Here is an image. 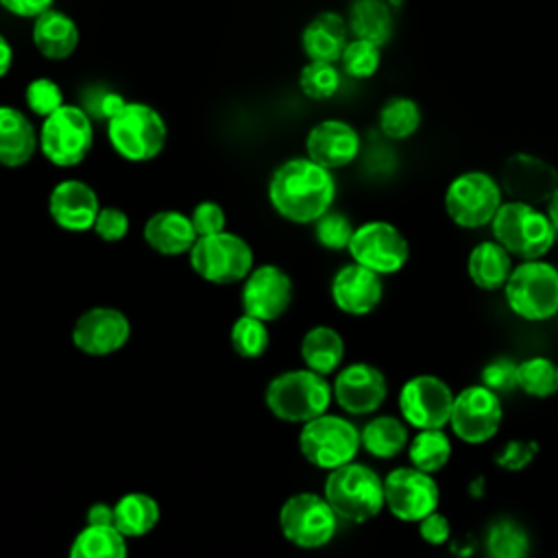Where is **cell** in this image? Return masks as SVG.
<instances>
[{"mask_svg": "<svg viewBox=\"0 0 558 558\" xmlns=\"http://www.w3.org/2000/svg\"><path fill=\"white\" fill-rule=\"evenodd\" d=\"M336 181L331 170L310 157H294L275 168L268 181L272 209L296 225H310L331 209Z\"/></svg>", "mask_w": 558, "mask_h": 558, "instance_id": "obj_1", "label": "cell"}, {"mask_svg": "<svg viewBox=\"0 0 558 558\" xmlns=\"http://www.w3.org/2000/svg\"><path fill=\"white\" fill-rule=\"evenodd\" d=\"M340 521L364 523L384 508V480L362 462H344L329 471L323 488Z\"/></svg>", "mask_w": 558, "mask_h": 558, "instance_id": "obj_2", "label": "cell"}, {"mask_svg": "<svg viewBox=\"0 0 558 558\" xmlns=\"http://www.w3.org/2000/svg\"><path fill=\"white\" fill-rule=\"evenodd\" d=\"M107 140L124 161L146 163L161 155L168 140V126L155 107L126 100V105L107 120Z\"/></svg>", "mask_w": 558, "mask_h": 558, "instance_id": "obj_3", "label": "cell"}, {"mask_svg": "<svg viewBox=\"0 0 558 558\" xmlns=\"http://www.w3.org/2000/svg\"><path fill=\"white\" fill-rule=\"evenodd\" d=\"M488 225L495 242L519 259H541L558 235L545 211L521 201H501Z\"/></svg>", "mask_w": 558, "mask_h": 558, "instance_id": "obj_4", "label": "cell"}, {"mask_svg": "<svg viewBox=\"0 0 558 558\" xmlns=\"http://www.w3.org/2000/svg\"><path fill=\"white\" fill-rule=\"evenodd\" d=\"M331 384L312 368L279 373L266 386L264 401L270 414L283 423H299L327 412L331 403Z\"/></svg>", "mask_w": 558, "mask_h": 558, "instance_id": "obj_5", "label": "cell"}, {"mask_svg": "<svg viewBox=\"0 0 558 558\" xmlns=\"http://www.w3.org/2000/svg\"><path fill=\"white\" fill-rule=\"evenodd\" d=\"M504 296L512 314L523 320H547L558 314V268L541 259H523L512 266Z\"/></svg>", "mask_w": 558, "mask_h": 558, "instance_id": "obj_6", "label": "cell"}, {"mask_svg": "<svg viewBox=\"0 0 558 558\" xmlns=\"http://www.w3.org/2000/svg\"><path fill=\"white\" fill-rule=\"evenodd\" d=\"M37 131V150L57 168H74L85 161L94 146V124L85 109L61 105L41 118Z\"/></svg>", "mask_w": 558, "mask_h": 558, "instance_id": "obj_7", "label": "cell"}, {"mask_svg": "<svg viewBox=\"0 0 558 558\" xmlns=\"http://www.w3.org/2000/svg\"><path fill=\"white\" fill-rule=\"evenodd\" d=\"M192 270L207 283L229 286L242 281L253 268L251 244L227 229L209 235H198L187 251Z\"/></svg>", "mask_w": 558, "mask_h": 558, "instance_id": "obj_8", "label": "cell"}, {"mask_svg": "<svg viewBox=\"0 0 558 558\" xmlns=\"http://www.w3.org/2000/svg\"><path fill=\"white\" fill-rule=\"evenodd\" d=\"M299 451L310 464L331 471L355 458L360 451V429L344 416L323 412L303 423Z\"/></svg>", "mask_w": 558, "mask_h": 558, "instance_id": "obj_9", "label": "cell"}, {"mask_svg": "<svg viewBox=\"0 0 558 558\" xmlns=\"http://www.w3.org/2000/svg\"><path fill=\"white\" fill-rule=\"evenodd\" d=\"M338 514L318 493H296L279 508V530L288 543L301 549L327 545L338 530Z\"/></svg>", "mask_w": 558, "mask_h": 558, "instance_id": "obj_10", "label": "cell"}, {"mask_svg": "<svg viewBox=\"0 0 558 558\" xmlns=\"http://www.w3.org/2000/svg\"><path fill=\"white\" fill-rule=\"evenodd\" d=\"M501 185L484 170H466L445 190V211L458 227H486L501 205Z\"/></svg>", "mask_w": 558, "mask_h": 558, "instance_id": "obj_11", "label": "cell"}, {"mask_svg": "<svg viewBox=\"0 0 558 558\" xmlns=\"http://www.w3.org/2000/svg\"><path fill=\"white\" fill-rule=\"evenodd\" d=\"M347 251L353 262L381 277L399 272L410 259V244L405 235L386 220H368L355 227Z\"/></svg>", "mask_w": 558, "mask_h": 558, "instance_id": "obj_12", "label": "cell"}, {"mask_svg": "<svg viewBox=\"0 0 558 558\" xmlns=\"http://www.w3.org/2000/svg\"><path fill=\"white\" fill-rule=\"evenodd\" d=\"M504 408L499 395L484 384L466 386L453 395V405L449 414L451 432L469 445L488 442L501 427Z\"/></svg>", "mask_w": 558, "mask_h": 558, "instance_id": "obj_13", "label": "cell"}, {"mask_svg": "<svg viewBox=\"0 0 558 558\" xmlns=\"http://www.w3.org/2000/svg\"><path fill=\"white\" fill-rule=\"evenodd\" d=\"M440 490L432 473L416 466H397L384 477V506L392 517L416 523L438 508Z\"/></svg>", "mask_w": 558, "mask_h": 558, "instance_id": "obj_14", "label": "cell"}, {"mask_svg": "<svg viewBox=\"0 0 558 558\" xmlns=\"http://www.w3.org/2000/svg\"><path fill=\"white\" fill-rule=\"evenodd\" d=\"M453 392L436 375H414L399 390L401 418L414 429H436L449 423Z\"/></svg>", "mask_w": 558, "mask_h": 558, "instance_id": "obj_15", "label": "cell"}, {"mask_svg": "<svg viewBox=\"0 0 558 558\" xmlns=\"http://www.w3.org/2000/svg\"><path fill=\"white\" fill-rule=\"evenodd\" d=\"M72 344L92 357H105L126 347L131 338V320L111 305H96L78 314L72 325Z\"/></svg>", "mask_w": 558, "mask_h": 558, "instance_id": "obj_16", "label": "cell"}, {"mask_svg": "<svg viewBox=\"0 0 558 558\" xmlns=\"http://www.w3.org/2000/svg\"><path fill=\"white\" fill-rule=\"evenodd\" d=\"M242 281L240 301L244 314H251L264 323H272L288 312L294 296V286L281 266H253Z\"/></svg>", "mask_w": 558, "mask_h": 558, "instance_id": "obj_17", "label": "cell"}, {"mask_svg": "<svg viewBox=\"0 0 558 558\" xmlns=\"http://www.w3.org/2000/svg\"><path fill=\"white\" fill-rule=\"evenodd\" d=\"M501 192L510 201H521L530 205L547 203L558 185V170L543 157L530 153H514L501 166L499 177Z\"/></svg>", "mask_w": 558, "mask_h": 558, "instance_id": "obj_18", "label": "cell"}, {"mask_svg": "<svg viewBox=\"0 0 558 558\" xmlns=\"http://www.w3.org/2000/svg\"><path fill=\"white\" fill-rule=\"evenodd\" d=\"M388 395L384 373L368 362H353L336 375L331 384V397L336 403L353 416L373 414Z\"/></svg>", "mask_w": 558, "mask_h": 558, "instance_id": "obj_19", "label": "cell"}, {"mask_svg": "<svg viewBox=\"0 0 558 558\" xmlns=\"http://www.w3.org/2000/svg\"><path fill=\"white\" fill-rule=\"evenodd\" d=\"M329 294L340 312L349 316H366L381 303L384 281L375 270L351 262L336 270Z\"/></svg>", "mask_w": 558, "mask_h": 558, "instance_id": "obj_20", "label": "cell"}, {"mask_svg": "<svg viewBox=\"0 0 558 558\" xmlns=\"http://www.w3.org/2000/svg\"><path fill=\"white\" fill-rule=\"evenodd\" d=\"M98 209L100 203L94 187L78 179H63L48 194V214L52 222L70 233L89 231Z\"/></svg>", "mask_w": 558, "mask_h": 558, "instance_id": "obj_21", "label": "cell"}, {"mask_svg": "<svg viewBox=\"0 0 558 558\" xmlns=\"http://www.w3.org/2000/svg\"><path fill=\"white\" fill-rule=\"evenodd\" d=\"M360 135L344 120H320L305 137L307 157L327 170L344 168L360 155Z\"/></svg>", "mask_w": 558, "mask_h": 558, "instance_id": "obj_22", "label": "cell"}, {"mask_svg": "<svg viewBox=\"0 0 558 558\" xmlns=\"http://www.w3.org/2000/svg\"><path fill=\"white\" fill-rule=\"evenodd\" d=\"M196 231L187 214L179 209H161L155 211L144 222V242L159 255L172 257L183 255L192 248L196 240Z\"/></svg>", "mask_w": 558, "mask_h": 558, "instance_id": "obj_23", "label": "cell"}, {"mask_svg": "<svg viewBox=\"0 0 558 558\" xmlns=\"http://www.w3.org/2000/svg\"><path fill=\"white\" fill-rule=\"evenodd\" d=\"M31 37L39 54L50 61H63L72 57L78 46L76 22L68 13L52 7L35 17Z\"/></svg>", "mask_w": 558, "mask_h": 558, "instance_id": "obj_24", "label": "cell"}, {"mask_svg": "<svg viewBox=\"0 0 558 558\" xmlns=\"http://www.w3.org/2000/svg\"><path fill=\"white\" fill-rule=\"evenodd\" d=\"M37 153V131L26 113L0 105V166L20 168Z\"/></svg>", "mask_w": 558, "mask_h": 558, "instance_id": "obj_25", "label": "cell"}, {"mask_svg": "<svg viewBox=\"0 0 558 558\" xmlns=\"http://www.w3.org/2000/svg\"><path fill=\"white\" fill-rule=\"evenodd\" d=\"M301 46L312 61H331V63L338 61L347 46L344 20L333 11H325L316 15L303 28Z\"/></svg>", "mask_w": 558, "mask_h": 558, "instance_id": "obj_26", "label": "cell"}, {"mask_svg": "<svg viewBox=\"0 0 558 558\" xmlns=\"http://www.w3.org/2000/svg\"><path fill=\"white\" fill-rule=\"evenodd\" d=\"M466 270L471 281L480 290H501L510 270H512V255L495 240L480 242L473 246L466 259Z\"/></svg>", "mask_w": 558, "mask_h": 558, "instance_id": "obj_27", "label": "cell"}, {"mask_svg": "<svg viewBox=\"0 0 558 558\" xmlns=\"http://www.w3.org/2000/svg\"><path fill=\"white\" fill-rule=\"evenodd\" d=\"M159 517H161L159 504L148 493L131 490L113 504V525L126 538L146 536L157 527Z\"/></svg>", "mask_w": 558, "mask_h": 558, "instance_id": "obj_28", "label": "cell"}, {"mask_svg": "<svg viewBox=\"0 0 558 558\" xmlns=\"http://www.w3.org/2000/svg\"><path fill=\"white\" fill-rule=\"evenodd\" d=\"M344 357V340L329 325H316L305 331L301 338V360L307 368L329 375L333 373Z\"/></svg>", "mask_w": 558, "mask_h": 558, "instance_id": "obj_29", "label": "cell"}, {"mask_svg": "<svg viewBox=\"0 0 558 558\" xmlns=\"http://www.w3.org/2000/svg\"><path fill=\"white\" fill-rule=\"evenodd\" d=\"M408 440L405 421L390 414L375 416L360 429V447L379 460L399 456L408 447Z\"/></svg>", "mask_w": 558, "mask_h": 558, "instance_id": "obj_30", "label": "cell"}, {"mask_svg": "<svg viewBox=\"0 0 558 558\" xmlns=\"http://www.w3.org/2000/svg\"><path fill=\"white\" fill-rule=\"evenodd\" d=\"M392 13L384 0H353L349 9V28L357 39L379 48L392 37Z\"/></svg>", "mask_w": 558, "mask_h": 558, "instance_id": "obj_31", "label": "cell"}, {"mask_svg": "<svg viewBox=\"0 0 558 558\" xmlns=\"http://www.w3.org/2000/svg\"><path fill=\"white\" fill-rule=\"evenodd\" d=\"M126 536L116 525H87L74 536L70 558H124Z\"/></svg>", "mask_w": 558, "mask_h": 558, "instance_id": "obj_32", "label": "cell"}, {"mask_svg": "<svg viewBox=\"0 0 558 558\" xmlns=\"http://www.w3.org/2000/svg\"><path fill=\"white\" fill-rule=\"evenodd\" d=\"M405 449L410 464L432 475L445 469L451 458V440L442 432V427L418 429V434L412 436V440H408Z\"/></svg>", "mask_w": 558, "mask_h": 558, "instance_id": "obj_33", "label": "cell"}, {"mask_svg": "<svg viewBox=\"0 0 558 558\" xmlns=\"http://www.w3.org/2000/svg\"><path fill=\"white\" fill-rule=\"evenodd\" d=\"M517 388L530 397L545 399L558 392V364L545 355L517 362Z\"/></svg>", "mask_w": 558, "mask_h": 558, "instance_id": "obj_34", "label": "cell"}, {"mask_svg": "<svg viewBox=\"0 0 558 558\" xmlns=\"http://www.w3.org/2000/svg\"><path fill=\"white\" fill-rule=\"evenodd\" d=\"M379 131L388 140H405L416 133L421 124V109L408 96H392L379 109Z\"/></svg>", "mask_w": 558, "mask_h": 558, "instance_id": "obj_35", "label": "cell"}, {"mask_svg": "<svg viewBox=\"0 0 558 558\" xmlns=\"http://www.w3.org/2000/svg\"><path fill=\"white\" fill-rule=\"evenodd\" d=\"M484 545L493 558H523L530 551L527 532L512 519H497L488 525Z\"/></svg>", "mask_w": 558, "mask_h": 558, "instance_id": "obj_36", "label": "cell"}, {"mask_svg": "<svg viewBox=\"0 0 558 558\" xmlns=\"http://www.w3.org/2000/svg\"><path fill=\"white\" fill-rule=\"evenodd\" d=\"M229 340L233 351L244 357V360H257L266 353L268 344H270V333L264 320L251 316V314H242L240 318H235V323L231 325L229 331Z\"/></svg>", "mask_w": 558, "mask_h": 558, "instance_id": "obj_37", "label": "cell"}, {"mask_svg": "<svg viewBox=\"0 0 558 558\" xmlns=\"http://www.w3.org/2000/svg\"><path fill=\"white\" fill-rule=\"evenodd\" d=\"M299 87L312 100H327L340 87V72L331 61H310L299 72Z\"/></svg>", "mask_w": 558, "mask_h": 558, "instance_id": "obj_38", "label": "cell"}, {"mask_svg": "<svg viewBox=\"0 0 558 558\" xmlns=\"http://www.w3.org/2000/svg\"><path fill=\"white\" fill-rule=\"evenodd\" d=\"M338 61L342 63L344 74L351 78H371L379 70L381 52L377 44L355 37L353 41H347Z\"/></svg>", "mask_w": 558, "mask_h": 558, "instance_id": "obj_39", "label": "cell"}, {"mask_svg": "<svg viewBox=\"0 0 558 558\" xmlns=\"http://www.w3.org/2000/svg\"><path fill=\"white\" fill-rule=\"evenodd\" d=\"M312 225H314L316 242L323 248H329V251H347L349 240H351L353 229H355L342 211H331V209H327Z\"/></svg>", "mask_w": 558, "mask_h": 558, "instance_id": "obj_40", "label": "cell"}, {"mask_svg": "<svg viewBox=\"0 0 558 558\" xmlns=\"http://www.w3.org/2000/svg\"><path fill=\"white\" fill-rule=\"evenodd\" d=\"M24 100H26V107L31 113L46 118L48 113H52L54 109H59L63 105V92L52 78L39 76L26 85Z\"/></svg>", "mask_w": 558, "mask_h": 558, "instance_id": "obj_41", "label": "cell"}, {"mask_svg": "<svg viewBox=\"0 0 558 558\" xmlns=\"http://www.w3.org/2000/svg\"><path fill=\"white\" fill-rule=\"evenodd\" d=\"M129 229H131V220H129L126 211L120 207H113V205L100 207L96 214L94 227H92V231L102 242H120L126 238Z\"/></svg>", "mask_w": 558, "mask_h": 558, "instance_id": "obj_42", "label": "cell"}, {"mask_svg": "<svg viewBox=\"0 0 558 558\" xmlns=\"http://www.w3.org/2000/svg\"><path fill=\"white\" fill-rule=\"evenodd\" d=\"M538 453L536 440H508L504 449L495 456V464L504 471L517 473L523 471Z\"/></svg>", "mask_w": 558, "mask_h": 558, "instance_id": "obj_43", "label": "cell"}, {"mask_svg": "<svg viewBox=\"0 0 558 558\" xmlns=\"http://www.w3.org/2000/svg\"><path fill=\"white\" fill-rule=\"evenodd\" d=\"M480 377H482V384L495 390L497 395L508 392L517 388V362H512L510 357H495L482 368Z\"/></svg>", "mask_w": 558, "mask_h": 558, "instance_id": "obj_44", "label": "cell"}, {"mask_svg": "<svg viewBox=\"0 0 558 558\" xmlns=\"http://www.w3.org/2000/svg\"><path fill=\"white\" fill-rule=\"evenodd\" d=\"M190 220H192V227H194L196 235L218 233L227 227L225 209L216 201H201L198 205H194V209L190 214Z\"/></svg>", "mask_w": 558, "mask_h": 558, "instance_id": "obj_45", "label": "cell"}, {"mask_svg": "<svg viewBox=\"0 0 558 558\" xmlns=\"http://www.w3.org/2000/svg\"><path fill=\"white\" fill-rule=\"evenodd\" d=\"M418 523V534L425 543L429 545H445L451 536V525L449 519L445 514H440L438 510H432L429 514H425Z\"/></svg>", "mask_w": 558, "mask_h": 558, "instance_id": "obj_46", "label": "cell"}, {"mask_svg": "<svg viewBox=\"0 0 558 558\" xmlns=\"http://www.w3.org/2000/svg\"><path fill=\"white\" fill-rule=\"evenodd\" d=\"M54 0H0V7L17 17H37L39 13L48 11Z\"/></svg>", "mask_w": 558, "mask_h": 558, "instance_id": "obj_47", "label": "cell"}, {"mask_svg": "<svg viewBox=\"0 0 558 558\" xmlns=\"http://www.w3.org/2000/svg\"><path fill=\"white\" fill-rule=\"evenodd\" d=\"M87 525H113V504L96 501L85 512Z\"/></svg>", "mask_w": 558, "mask_h": 558, "instance_id": "obj_48", "label": "cell"}, {"mask_svg": "<svg viewBox=\"0 0 558 558\" xmlns=\"http://www.w3.org/2000/svg\"><path fill=\"white\" fill-rule=\"evenodd\" d=\"M124 105H126V98H124L122 94H118V92H105V94L100 96L98 111H100L102 118L109 120V118H113Z\"/></svg>", "mask_w": 558, "mask_h": 558, "instance_id": "obj_49", "label": "cell"}, {"mask_svg": "<svg viewBox=\"0 0 558 558\" xmlns=\"http://www.w3.org/2000/svg\"><path fill=\"white\" fill-rule=\"evenodd\" d=\"M11 65H13V48H11L9 39L0 33V78L9 74Z\"/></svg>", "mask_w": 558, "mask_h": 558, "instance_id": "obj_50", "label": "cell"}, {"mask_svg": "<svg viewBox=\"0 0 558 558\" xmlns=\"http://www.w3.org/2000/svg\"><path fill=\"white\" fill-rule=\"evenodd\" d=\"M545 214L549 216L554 229L558 231V185H556V190L551 192V196H549V201H547V211H545Z\"/></svg>", "mask_w": 558, "mask_h": 558, "instance_id": "obj_51", "label": "cell"}, {"mask_svg": "<svg viewBox=\"0 0 558 558\" xmlns=\"http://www.w3.org/2000/svg\"><path fill=\"white\" fill-rule=\"evenodd\" d=\"M469 493H471L473 497H482V495H484V477H475Z\"/></svg>", "mask_w": 558, "mask_h": 558, "instance_id": "obj_52", "label": "cell"}]
</instances>
